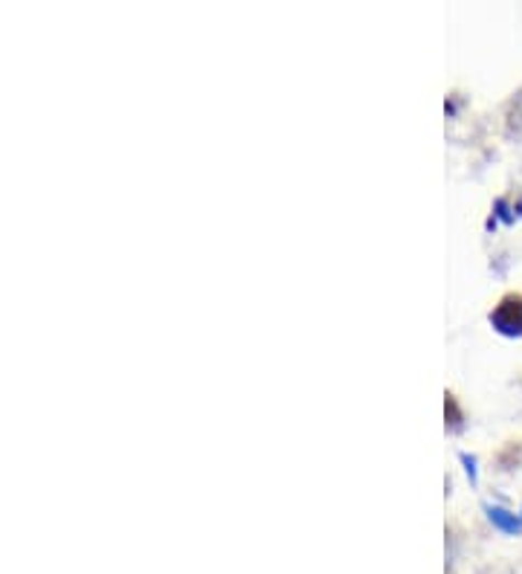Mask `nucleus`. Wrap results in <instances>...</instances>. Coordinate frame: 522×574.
<instances>
[{"mask_svg": "<svg viewBox=\"0 0 522 574\" xmlns=\"http://www.w3.org/2000/svg\"><path fill=\"white\" fill-rule=\"evenodd\" d=\"M497 323L502 331H522V300L520 296H508L497 311Z\"/></svg>", "mask_w": 522, "mask_h": 574, "instance_id": "f257e3e1", "label": "nucleus"}]
</instances>
